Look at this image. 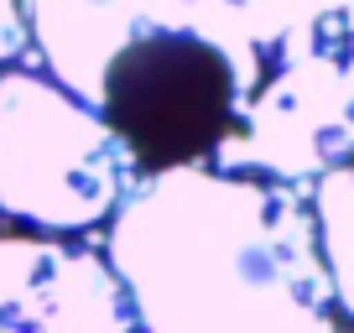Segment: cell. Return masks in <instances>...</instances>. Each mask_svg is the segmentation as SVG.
<instances>
[{
    "label": "cell",
    "mask_w": 354,
    "mask_h": 333,
    "mask_svg": "<svg viewBox=\"0 0 354 333\" xmlns=\"http://www.w3.org/2000/svg\"><path fill=\"white\" fill-rule=\"evenodd\" d=\"M100 250L141 333H339L302 188L214 166L146 172Z\"/></svg>",
    "instance_id": "6da1fadb"
},
{
    "label": "cell",
    "mask_w": 354,
    "mask_h": 333,
    "mask_svg": "<svg viewBox=\"0 0 354 333\" xmlns=\"http://www.w3.org/2000/svg\"><path fill=\"white\" fill-rule=\"evenodd\" d=\"M261 57L203 32H141L104 57L88 110L115 131L136 172L209 166L240 131Z\"/></svg>",
    "instance_id": "7a4b0ae2"
},
{
    "label": "cell",
    "mask_w": 354,
    "mask_h": 333,
    "mask_svg": "<svg viewBox=\"0 0 354 333\" xmlns=\"http://www.w3.org/2000/svg\"><path fill=\"white\" fill-rule=\"evenodd\" d=\"M115 131L47 73L0 68V213L37 234H88L136 188Z\"/></svg>",
    "instance_id": "3957f363"
},
{
    "label": "cell",
    "mask_w": 354,
    "mask_h": 333,
    "mask_svg": "<svg viewBox=\"0 0 354 333\" xmlns=\"http://www.w3.org/2000/svg\"><path fill=\"white\" fill-rule=\"evenodd\" d=\"M354 162V21L318 16L261 53L245 120L214 156V172L266 178L281 188L318 182Z\"/></svg>",
    "instance_id": "277c9868"
},
{
    "label": "cell",
    "mask_w": 354,
    "mask_h": 333,
    "mask_svg": "<svg viewBox=\"0 0 354 333\" xmlns=\"http://www.w3.org/2000/svg\"><path fill=\"white\" fill-rule=\"evenodd\" d=\"M141 32H203L234 53H255L245 0H26V37L47 78L88 104L104 57Z\"/></svg>",
    "instance_id": "5b68a950"
},
{
    "label": "cell",
    "mask_w": 354,
    "mask_h": 333,
    "mask_svg": "<svg viewBox=\"0 0 354 333\" xmlns=\"http://www.w3.org/2000/svg\"><path fill=\"white\" fill-rule=\"evenodd\" d=\"M0 333H141L100 245L0 234Z\"/></svg>",
    "instance_id": "8992f818"
},
{
    "label": "cell",
    "mask_w": 354,
    "mask_h": 333,
    "mask_svg": "<svg viewBox=\"0 0 354 333\" xmlns=\"http://www.w3.org/2000/svg\"><path fill=\"white\" fill-rule=\"evenodd\" d=\"M308 209L318 224V256L328 271L333 312L344 323H354V162L323 172L308 188Z\"/></svg>",
    "instance_id": "52a82bcc"
},
{
    "label": "cell",
    "mask_w": 354,
    "mask_h": 333,
    "mask_svg": "<svg viewBox=\"0 0 354 333\" xmlns=\"http://www.w3.org/2000/svg\"><path fill=\"white\" fill-rule=\"evenodd\" d=\"M318 16H349L354 21V0H245L255 53H266L277 37H287L302 21H318Z\"/></svg>",
    "instance_id": "ba28073f"
},
{
    "label": "cell",
    "mask_w": 354,
    "mask_h": 333,
    "mask_svg": "<svg viewBox=\"0 0 354 333\" xmlns=\"http://www.w3.org/2000/svg\"><path fill=\"white\" fill-rule=\"evenodd\" d=\"M26 47H32V37H26V0H0V68H11Z\"/></svg>",
    "instance_id": "9c48e42d"
}]
</instances>
